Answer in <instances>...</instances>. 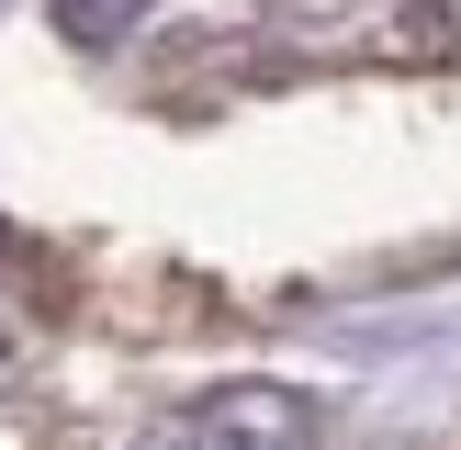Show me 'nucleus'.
Listing matches in <instances>:
<instances>
[{
	"label": "nucleus",
	"mask_w": 461,
	"mask_h": 450,
	"mask_svg": "<svg viewBox=\"0 0 461 450\" xmlns=\"http://www.w3.org/2000/svg\"><path fill=\"white\" fill-rule=\"evenodd\" d=\"M304 428H315V417H304L293 394H270V382H237V394H214L203 439H214V450H293Z\"/></svg>",
	"instance_id": "nucleus-1"
},
{
	"label": "nucleus",
	"mask_w": 461,
	"mask_h": 450,
	"mask_svg": "<svg viewBox=\"0 0 461 450\" xmlns=\"http://www.w3.org/2000/svg\"><path fill=\"white\" fill-rule=\"evenodd\" d=\"M135 12L147 0H57V34L68 45H113V34H135Z\"/></svg>",
	"instance_id": "nucleus-2"
}]
</instances>
